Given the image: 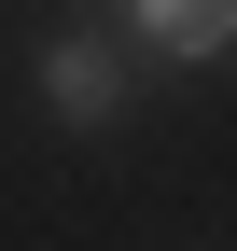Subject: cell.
Listing matches in <instances>:
<instances>
[{
	"mask_svg": "<svg viewBox=\"0 0 237 251\" xmlns=\"http://www.w3.org/2000/svg\"><path fill=\"white\" fill-rule=\"evenodd\" d=\"M28 84H42V112L70 126V140H98V126H126V98H140V56L112 42V28H42V42H28Z\"/></svg>",
	"mask_w": 237,
	"mask_h": 251,
	"instance_id": "cell-1",
	"label": "cell"
},
{
	"mask_svg": "<svg viewBox=\"0 0 237 251\" xmlns=\"http://www.w3.org/2000/svg\"><path fill=\"white\" fill-rule=\"evenodd\" d=\"M112 42L167 56V70H210V56H237V0H112Z\"/></svg>",
	"mask_w": 237,
	"mask_h": 251,
	"instance_id": "cell-2",
	"label": "cell"
}]
</instances>
